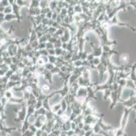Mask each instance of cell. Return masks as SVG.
Masks as SVG:
<instances>
[{
	"label": "cell",
	"instance_id": "7a4b0ae2",
	"mask_svg": "<svg viewBox=\"0 0 136 136\" xmlns=\"http://www.w3.org/2000/svg\"><path fill=\"white\" fill-rule=\"evenodd\" d=\"M0 6H1V4H0Z\"/></svg>",
	"mask_w": 136,
	"mask_h": 136
},
{
	"label": "cell",
	"instance_id": "6da1fadb",
	"mask_svg": "<svg viewBox=\"0 0 136 136\" xmlns=\"http://www.w3.org/2000/svg\"><path fill=\"white\" fill-rule=\"evenodd\" d=\"M12 12V9H11V7L10 6H8V7H6L5 8V10H4V13H6V14H10V12Z\"/></svg>",
	"mask_w": 136,
	"mask_h": 136
}]
</instances>
